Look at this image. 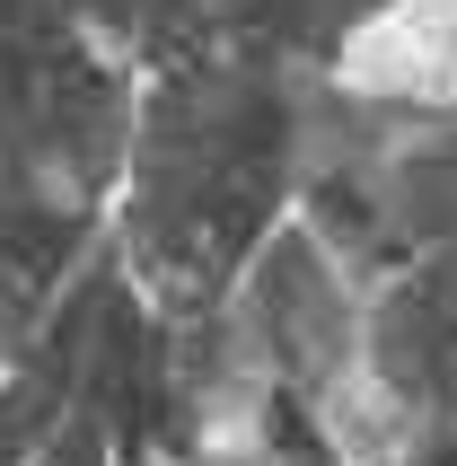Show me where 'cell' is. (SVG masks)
Here are the masks:
<instances>
[{
  "instance_id": "obj_1",
  "label": "cell",
  "mask_w": 457,
  "mask_h": 466,
  "mask_svg": "<svg viewBox=\"0 0 457 466\" xmlns=\"http://www.w3.org/2000/svg\"><path fill=\"white\" fill-rule=\"evenodd\" d=\"M255 335L273 352V370L290 388L317 405L326 431H343V405L361 396V361H370V343H361V309H352V282L334 273V256L317 238H281L264 273H255Z\"/></svg>"
},
{
  "instance_id": "obj_2",
  "label": "cell",
  "mask_w": 457,
  "mask_h": 466,
  "mask_svg": "<svg viewBox=\"0 0 457 466\" xmlns=\"http://www.w3.org/2000/svg\"><path fill=\"white\" fill-rule=\"evenodd\" d=\"M334 79L379 106H457V0H370L334 45Z\"/></svg>"
}]
</instances>
